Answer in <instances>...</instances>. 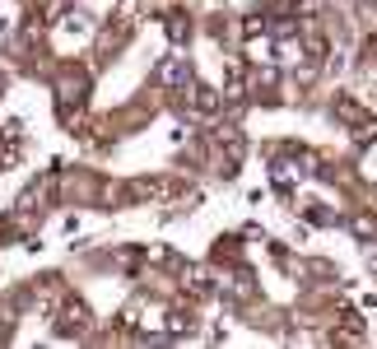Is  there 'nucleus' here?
<instances>
[{"label":"nucleus","mask_w":377,"mask_h":349,"mask_svg":"<svg viewBox=\"0 0 377 349\" xmlns=\"http://www.w3.org/2000/svg\"><path fill=\"white\" fill-rule=\"evenodd\" d=\"M61 331H70V336L89 331V308H84L79 298H65L61 303Z\"/></svg>","instance_id":"obj_1"},{"label":"nucleus","mask_w":377,"mask_h":349,"mask_svg":"<svg viewBox=\"0 0 377 349\" xmlns=\"http://www.w3.org/2000/svg\"><path fill=\"white\" fill-rule=\"evenodd\" d=\"M354 233H359V238H373L377 224H373V219H354Z\"/></svg>","instance_id":"obj_2"}]
</instances>
